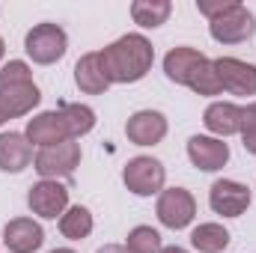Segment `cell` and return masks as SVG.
I'll use <instances>...</instances> for the list:
<instances>
[{"label": "cell", "instance_id": "1", "mask_svg": "<svg viewBox=\"0 0 256 253\" xmlns=\"http://www.w3.org/2000/svg\"><path fill=\"white\" fill-rule=\"evenodd\" d=\"M98 54L110 84H137L152 72L155 63V48L143 33H128L110 42L108 48H102Z\"/></svg>", "mask_w": 256, "mask_h": 253}, {"label": "cell", "instance_id": "2", "mask_svg": "<svg viewBox=\"0 0 256 253\" xmlns=\"http://www.w3.org/2000/svg\"><path fill=\"white\" fill-rule=\"evenodd\" d=\"M42 92L33 84V72L24 60H9L0 68V110L6 120H18L39 108Z\"/></svg>", "mask_w": 256, "mask_h": 253}, {"label": "cell", "instance_id": "3", "mask_svg": "<svg viewBox=\"0 0 256 253\" xmlns=\"http://www.w3.org/2000/svg\"><path fill=\"white\" fill-rule=\"evenodd\" d=\"M24 51L36 66H54L68 51V36L60 24H36L24 39Z\"/></svg>", "mask_w": 256, "mask_h": 253}, {"label": "cell", "instance_id": "4", "mask_svg": "<svg viewBox=\"0 0 256 253\" xmlns=\"http://www.w3.org/2000/svg\"><path fill=\"white\" fill-rule=\"evenodd\" d=\"M208 33H212V39L220 42V45H242V42L254 39L256 18L244 3H232L220 18L208 21Z\"/></svg>", "mask_w": 256, "mask_h": 253}, {"label": "cell", "instance_id": "5", "mask_svg": "<svg viewBox=\"0 0 256 253\" xmlns=\"http://www.w3.org/2000/svg\"><path fill=\"white\" fill-rule=\"evenodd\" d=\"M122 182L134 196H152V194H161L164 182H167V170L158 158L152 155H137L131 158L122 170Z\"/></svg>", "mask_w": 256, "mask_h": 253}, {"label": "cell", "instance_id": "6", "mask_svg": "<svg viewBox=\"0 0 256 253\" xmlns=\"http://www.w3.org/2000/svg\"><path fill=\"white\" fill-rule=\"evenodd\" d=\"M80 164V143L74 140H66L60 146H48V149H39L36 158H33V170L42 176V179H66L78 170Z\"/></svg>", "mask_w": 256, "mask_h": 253}, {"label": "cell", "instance_id": "7", "mask_svg": "<svg viewBox=\"0 0 256 253\" xmlns=\"http://www.w3.org/2000/svg\"><path fill=\"white\" fill-rule=\"evenodd\" d=\"M155 214L167 230H185L196 218V200H194L191 190L185 188H167L158 194Z\"/></svg>", "mask_w": 256, "mask_h": 253}, {"label": "cell", "instance_id": "8", "mask_svg": "<svg viewBox=\"0 0 256 253\" xmlns=\"http://www.w3.org/2000/svg\"><path fill=\"white\" fill-rule=\"evenodd\" d=\"M250 200H254L250 188L236 179H218L208 188V206L220 218H242L250 208Z\"/></svg>", "mask_w": 256, "mask_h": 253}, {"label": "cell", "instance_id": "9", "mask_svg": "<svg viewBox=\"0 0 256 253\" xmlns=\"http://www.w3.org/2000/svg\"><path fill=\"white\" fill-rule=\"evenodd\" d=\"M27 206H30L33 214H39L45 220H57V218H63L66 208H68V188H66L63 182L42 179V182H36L30 188Z\"/></svg>", "mask_w": 256, "mask_h": 253}, {"label": "cell", "instance_id": "10", "mask_svg": "<svg viewBox=\"0 0 256 253\" xmlns=\"http://www.w3.org/2000/svg\"><path fill=\"white\" fill-rule=\"evenodd\" d=\"M188 158L196 170L202 173H218L226 167L230 161V146L218 137H206V134H194L188 140Z\"/></svg>", "mask_w": 256, "mask_h": 253}, {"label": "cell", "instance_id": "11", "mask_svg": "<svg viewBox=\"0 0 256 253\" xmlns=\"http://www.w3.org/2000/svg\"><path fill=\"white\" fill-rule=\"evenodd\" d=\"M214 68H218V78H220L226 92H232V96H256L254 63H244V60H236V57H220V60H214Z\"/></svg>", "mask_w": 256, "mask_h": 253}, {"label": "cell", "instance_id": "12", "mask_svg": "<svg viewBox=\"0 0 256 253\" xmlns=\"http://www.w3.org/2000/svg\"><path fill=\"white\" fill-rule=\"evenodd\" d=\"M167 116L161 110H137L134 116H128L126 134L134 146H158L167 137Z\"/></svg>", "mask_w": 256, "mask_h": 253}, {"label": "cell", "instance_id": "13", "mask_svg": "<svg viewBox=\"0 0 256 253\" xmlns=\"http://www.w3.org/2000/svg\"><path fill=\"white\" fill-rule=\"evenodd\" d=\"M27 140L39 149H48V146H60L68 137V128H66V120L60 110H45L39 116H33L27 122Z\"/></svg>", "mask_w": 256, "mask_h": 253}, {"label": "cell", "instance_id": "14", "mask_svg": "<svg viewBox=\"0 0 256 253\" xmlns=\"http://www.w3.org/2000/svg\"><path fill=\"white\" fill-rule=\"evenodd\" d=\"M3 244L12 253H36L45 244V230L33 218H15L3 230Z\"/></svg>", "mask_w": 256, "mask_h": 253}, {"label": "cell", "instance_id": "15", "mask_svg": "<svg viewBox=\"0 0 256 253\" xmlns=\"http://www.w3.org/2000/svg\"><path fill=\"white\" fill-rule=\"evenodd\" d=\"M242 122H244V108H238L232 102H214L202 114V126L208 128L218 140L242 134Z\"/></svg>", "mask_w": 256, "mask_h": 253}, {"label": "cell", "instance_id": "16", "mask_svg": "<svg viewBox=\"0 0 256 253\" xmlns=\"http://www.w3.org/2000/svg\"><path fill=\"white\" fill-rule=\"evenodd\" d=\"M33 164V143L27 134L3 131L0 134V170L3 173H21Z\"/></svg>", "mask_w": 256, "mask_h": 253}, {"label": "cell", "instance_id": "17", "mask_svg": "<svg viewBox=\"0 0 256 253\" xmlns=\"http://www.w3.org/2000/svg\"><path fill=\"white\" fill-rule=\"evenodd\" d=\"M74 84H78L80 92H86V96H102V92H108L110 80H108V74H104V63H102V54H98V51L84 54V57L78 60V66H74Z\"/></svg>", "mask_w": 256, "mask_h": 253}, {"label": "cell", "instance_id": "18", "mask_svg": "<svg viewBox=\"0 0 256 253\" xmlns=\"http://www.w3.org/2000/svg\"><path fill=\"white\" fill-rule=\"evenodd\" d=\"M206 60V54L202 51H196V48H188V45H179V48H173L167 57H164V74L173 80V84H179V86H188V80H191L194 68Z\"/></svg>", "mask_w": 256, "mask_h": 253}, {"label": "cell", "instance_id": "19", "mask_svg": "<svg viewBox=\"0 0 256 253\" xmlns=\"http://www.w3.org/2000/svg\"><path fill=\"white\" fill-rule=\"evenodd\" d=\"M170 12H173V3H170V0H134V3H131V18H134V24H140V27H146V30H155V27L167 24Z\"/></svg>", "mask_w": 256, "mask_h": 253}, {"label": "cell", "instance_id": "20", "mask_svg": "<svg viewBox=\"0 0 256 253\" xmlns=\"http://www.w3.org/2000/svg\"><path fill=\"white\" fill-rule=\"evenodd\" d=\"M92 226H96V220H92V212L86 206H72V208H66V214L60 218V232H63V238H68V242L90 238L92 236Z\"/></svg>", "mask_w": 256, "mask_h": 253}, {"label": "cell", "instance_id": "21", "mask_svg": "<svg viewBox=\"0 0 256 253\" xmlns=\"http://www.w3.org/2000/svg\"><path fill=\"white\" fill-rule=\"evenodd\" d=\"M230 230H224L220 224H200L191 232V244L200 253H224L230 248Z\"/></svg>", "mask_w": 256, "mask_h": 253}, {"label": "cell", "instance_id": "22", "mask_svg": "<svg viewBox=\"0 0 256 253\" xmlns=\"http://www.w3.org/2000/svg\"><path fill=\"white\" fill-rule=\"evenodd\" d=\"M60 114H63L72 140H80L84 134H90V131L96 128V110L86 108V104H63Z\"/></svg>", "mask_w": 256, "mask_h": 253}, {"label": "cell", "instance_id": "23", "mask_svg": "<svg viewBox=\"0 0 256 253\" xmlns=\"http://www.w3.org/2000/svg\"><path fill=\"white\" fill-rule=\"evenodd\" d=\"M188 86H191L196 96H220L224 92V84H220V78H218V68H214V60H202V63L194 68L191 80H188Z\"/></svg>", "mask_w": 256, "mask_h": 253}, {"label": "cell", "instance_id": "24", "mask_svg": "<svg viewBox=\"0 0 256 253\" xmlns=\"http://www.w3.org/2000/svg\"><path fill=\"white\" fill-rule=\"evenodd\" d=\"M128 253H161V232L152 226H134L126 238Z\"/></svg>", "mask_w": 256, "mask_h": 253}, {"label": "cell", "instance_id": "25", "mask_svg": "<svg viewBox=\"0 0 256 253\" xmlns=\"http://www.w3.org/2000/svg\"><path fill=\"white\" fill-rule=\"evenodd\" d=\"M242 143L244 149L256 155V102L244 108V122H242Z\"/></svg>", "mask_w": 256, "mask_h": 253}, {"label": "cell", "instance_id": "26", "mask_svg": "<svg viewBox=\"0 0 256 253\" xmlns=\"http://www.w3.org/2000/svg\"><path fill=\"white\" fill-rule=\"evenodd\" d=\"M232 3H238V0H196V9H200V15H206L208 21H214V18H220Z\"/></svg>", "mask_w": 256, "mask_h": 253}, {"label": "cell", "instance_id": "27", "mask_svg": "<svg viewBox=\"0 0 256 253\" xmlns=\"http://www.w3.org/2000/svg\"><path fill=\"white\" fill-rule=\"evenodd\" d=\"M96 253H128V250L122 248V244H104L102 250H96Z\"/></svg>", "mask_w": 256, "mask_h": 253}, {"label": "cell", "instance_id": "28", "mask_svg": "<svg viewBox=\"0 0 256 253\" xmlns=\"http://www.w3.org/2000/svg\"><path fill=\"white\" fill-rule=\"evenodd\" d=\"M161 253H188V250L179 248V244H170V248H161Z\"/></svg>", "mask_w": 256, "mask_h": 253}, {"label": "cell", "instance_id": "29", "mask_svg": "<svg viewBox=\"0 0 256 253\" xmlns=\"http://www.w3.org/2000/svg\"><path fill=\"white\" fill-rule=\"evenodd\" d=\"M3 57H6V42L0 39V63H3Z\"/></svg>", "mask_w": 256, "mask_h": 253}, {"label": "cell", "instance_id": "30", "mask_svg": "<svg viewBox=\"0 0 256 253\" xmlns=\"http://www.w3.org/2000/svg\"><path fill=\"white\" fill-rule=\"evenodd\" d=\"M51 253H74V250H68V248H57V250H51Z\"/></svg>", "mask_w": 256, "mask_h": 253}, {"label": "cell", "instance_id": "31", "mask_svg": "<svg viewBox=\"0 0 256 253\" xmlns=\"http://www.w3.org/2000/svg\"><path fill=\"white\" fill-rule=\"evenodd\" d=\"M3 122H9V120H6V114H3V110H0V126H3Z\"/></svg>", "mask_w": 256, "mask_h": 253}]
</instances>
